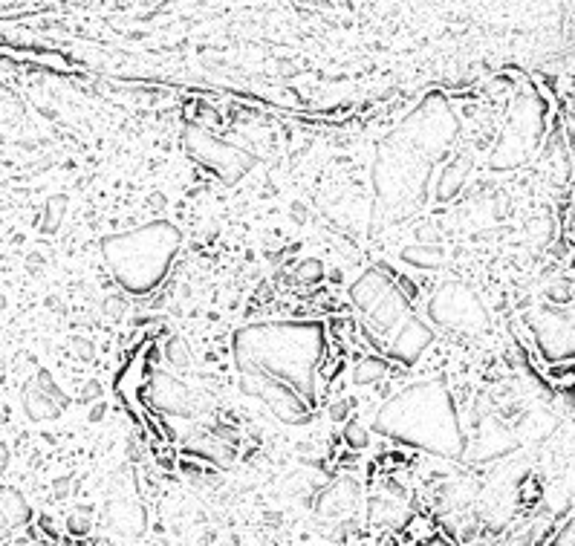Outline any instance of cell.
Returning a JSON list of instances; mask_svg holds the SVG:
<instances>
[{"label":"cell","instance_id":"cell-1","mask_svg":"<svg viewBox=\"0 0 575 546\" xmlns=\"http://www.w3.org/2000/svg\"><path fill=\"white\" fill-rule=\"evenodd\" d=\"M324 347V327L315 321L252 324L237 330L232 341L237 373L278 379L298 390L310 405H315V376Z\"/></svg>","mask_w":575,"mask_h":546},{"label":"cell","instance_id":"cell-2","mask_svg":"<svg viewBox=\"0 0 575 546\" xmlns=\"http://www.w3.org/2000/svg\"><path fill=\"white\" fill-rule=\"evenodd\" d=\"M373 428L388 440L428 451L434 457L457 460L466 454V434L445 379L417 382L399 390L376 414Z\"/></svg>","mask_w":575,"mask_h":546},{"label":"cell","instance_id":"cell-3","mask_svg":"<svg viewBox=\"0 0 575 546\" xmlns=\"http://www.w3.org/2000/svg\"><path fill=\"white\" fill-rule=\"evenodd\" d=\"M180 229L168 220H154L131 232L110 234L102 240V258L113 281L131 295H145L157 289L180 249Z\"/></svg>","mask_w":575,"mask_h":546},{"label":"cell","instance_id":"cell-4","mask_svg":"<svg viewBox=\"0 0 575 546\" xmlns=\"http://www.w3.org/2000/svg\"><path fill=\"white\" fill-rule=\"evenodd\" d=\"M183 145L194 162H200L206 171H211L226 185H235L258 165V156L237 148V145H229V142H220L214 133L194 125V122H188L183 128Z\"/></svg>","mask_w":575,"mask_h":546},{"label":"cell","instance_id":"cell-5","mask_svg":"<svg viewBox=\"0 0 575 546\" xmlns=\"http://www.w3.org/2000/svg\"><path fill=\"white\" fill-rule=\"evenodd\" d=\"M428 318L434 327L451 330V333H466V336H480L489 330V312L480 304L477 292L466 284H443L431 298H428Z\"/></svg>","mask_w":575,"mask_h":546},{"label":"cell","instance_id":"cell-6","mask_svg":"<svg viewBox=\"0 0 575 546\" xmlns=\"http://www.w3.org/2000/svg\"><path fill=\"white\" fill-rule=\"evenodd\" d=\"M237 385H240V393L263 402L269 408V414L284 425H307L313 419V405L298 390L278 382V379L237 373Z\"/></svg>","mask_w":575,"mask_h":546},{"label":"cell","instance_id":"cell-7","mask_svg":"<svg viewBox=\"0 0 575 546\" xmlns=\"http://www.w3.org/2000/svg\"><path fill=\"white\" fill-rule=\"evenodd\" d=\"M142 399L159 414L183 416V419H194V416L206 414L211 408V399L206 393L188 388L185 382H180L177 376H171L165 370H157V373L148 376Z\"/></svg>","mask_w":575,"mask_h":546},{"label":"cell","instance_id":"cell-8","mask_svg":"<svg viewBox=\"0 0 575 546\" xmlns=\"http://www.w3.org/2000/svg\"><path fill=\"white\" fill-rule=\"evenodd\" d=\"M532 336L549 362H567L575 356V315L564 310H538L532 315Z\"/></svg>","mask_w":575,"mask_h":546},{"label":"cell","instance_id":"cell-9","mask_svg":"<svg viewBox=\"0 0 575 546\" xmlns=\"http://www.w3.org/2000/svg\"><path fill=\"white\" fill-rule=\"evenodd\" d=\"M107 535L119 538V541H139L148 532V515L145 506L139 503V497L128 489H116L107 497L105 518H102Z\"/></svg>","mask_w":575,"mask_h":546},{"label":"cell","instance_id":"cell-10","mask_svg":"<svg viewBox=\"0 0 575 546\" xmlns=\"http://www.w3.org/2000/svg\"><path fill=\"white\" fill-rule=\"evenodd\" d=\"M70 399L58 388L50 370H38L24 388V411L32 422H53L67 411Z\"/></svg>","mask_w":575,"mask_h":546},{"label":"cell","instance_id":"cell-11","mask_svg":"<svg viewBox=\"0 0 575 546\" xmlns=\"http://www.w3.org/2000/svg\"><path fill=\"white\" fill-rule=\"evenodd\" d=\"M431 341H434V330H431V324H425V321L417 318V315H408V318H402V324H399L396 336L388 341L385 356H388L391 362L405 364V367H414V364L422 359V353L431 347Z\"/></svg>","mask_w":575,"mask_h":546},{"label":"cell","instance_id":"cell-12","mask_svg":"<svg viewBox=\"0 0 575 546\" xmlns=\"http://www.w3.org/2000/svg\"><path fill=\"white\" fill-rule=\"evenodd\" d=\"M396 281V272L391 266H370L365 269L353 284H350V304L356 307L359 312H367Z\"/></svg>","mask_w":575,"mask_h":546},{"label":"cell","instance_id":"cell-13","mask_svg":"<svg viewBox=\"0 0 575 546\" xmlns=\"http://www.w3.org/2000/svg\"><path fill=\"white\" fill-rule=\"evenodd\" d=\"M356 500H359V483L356 480H333V483H327L318 497L313 500L315 506V515H321V518H339L344 512H350L353 506H356Z\"/></svg>","mask_w":575,"mask_h":546},{"label":"cell","instance_id":"cell-14","mask_svg":"<svg viewBox=\"0 0 575 546\" xmlns=\"http://www.w3.org/2000/svg\"><path fill=\"white\" fill-rule=\"evenodd\" d=\"M367 518L388 529H405L411 523L408 497L396 492H379L367 500Z\"/></svg>","mask_w":575,"mask_h":546},{"label":"cell","instance_id":"cell-15","mask_svg":"<svg viewBox=\"0 0 575 546\" xmlns=\"http://www.w3.org/2000/svg\"><path fill=\"white\" fill-rule=\"evenodd\" d=\"M185 457H194L200 463H209V466H229L235 460V445L223 442L217 434L209 431H197L191 434L183 445Z\"/></svg>","mask_w":575,"mask_h":546},{"label":"cell","instance_id":"cell-16","mask_svg":"<svg viewBox=\"0 0 575 546\" xmlns=\"http://www.w3.org/2000/svg\"><path fill=\"white\" fill-rule=\"evenodd\" d=\"M469 174H471L469 156H457L454 162H448L443 168V174H440V182H437V200H440V203L451 200V197L463 188V182L469 180Z\"/></svg>","mask_w":575,"mask_h":546},{"label":"cell","instance_id":"cell-17","mask_svg":"<svg viewBox=\"0 0 575 546\" xmlns=\"http://www.w3.org/2000/svg\"><path fill=\"white\" fill-rule=\"evenodd\" d=\"M399 258L405 260L408 266H417V269H440L445 260V252L440 243H414V246H405Z\"/></svg>","mask_w":575,"mask_h":546},{"label":"cell","instance_id":"cell-18","mask_svg":"<svg viewBox=\"0 0 575 546\" xmlns=\"http://www.w3.org/2000/svg\"><path fill=\"white\" fill-rule=\"evenodd\" d=\"M0 512H3V518L9 523V529H12V526H27L29 520H32L29 500L18 492V489L0 492Z\"/></svg>","mask_w":575,"mask_h":546},{"label":"cell","instance_id":"cell-19","mask_svg":"<svg viewBox=\"0 0 575 546\" xmlns=\"http://www.w3.org/2000/svg\"><path fill=\"white\" fill-rule=\"evenodd\" d=\"M391 373V359L388 356H365L362 362H356L353 367V385H376L382 379H388Z\"/></svg>","mask_w":575,"mask_h":546},{"label":"cell","instance_id":"cell-20","mask_svg":"<svg viewBox=\"0 0 575 546\" xmlns=\"http://www.w3.org/2000/svg\"><path fill=\"white\" fill-rule=\"evenodd\" d=\"M67 206H70L67 194H53V197L44 203V211H41V217H38V232L41 234L58 232V229H61V223H64Z\"/></svg>","mask_w":575,"mask_h":546},{"label":"cell","instance_id":"cell-21","mask_svg":"<svg viewBox=\"0 0 575 546\" xmlns=\"http://www.w3.org/2000/svg\"><path fill=\"white\" fill-rule=\"evenodd\" d=\"M159 353H162V359L171 364L174 370H188L191 362H194V356H191V347H188V341L180 336H171L162 347H159Z\"/></svg>","mask_w":575,"mask_h":546},{"label":"cell","instance_id":"cell-22","mask_svg":"<svg viewBox=\"0 0 575 546\" xmlns=\"http://www.w3.org/2000/svg\"><path fill=\"white\" fill-rule=\"evenodd\" d=\"M341 440L347 448H353V451H365L367 445H370V434H367V428L359 422V419H344V428H341Z\"/></svg>","mask_w":575,"mask_h":546},{"label":"cell","instance_id":"cell-23","mask_svg":"<svg viewBox=\"0 0 575 546\" xmlns=\"http://www.w3.org/2000/svg\"><path fill=\"white\" fill-rule=\"evenodd\" d=\"M324 263L318 258H304L295 269H292V278L298 281V284H321L324 281Z\"/></svg>","mask_w":575,"mask_h":546},{"label":"cell","instance_id":"cell-24","mask_svg":"<svg viewBox=\"0 0 575 546\" xmlns=\"http://www.w3.org/2000/svg\"><path fill=\"white\" fill-rule=\"evenodd\" d=\"M90 526H93V520H90L87 509H76V512L67 515V532L76 535V538H84V535L90 532Z\"/></svg>","mask_w":575,"mask_h":546},{"label":"cell","instance_id":"cell-25","mask_svg":"<svg viewBox=\"0 0 575 546\" xmlns=\"http://www.w3.org/2000/svg\"><path fill=\"white\" fill-rule=\"evenodd\" d=\"M547 298L555 304H570L575 298V284L573 281H552L547 286Z\"/></svg>","mask_w":575,"mask_h":546},{"label":"cell","instance_id":"cell-26","mask_svg":"<svg viewBox=\"0 0 575 546\" xmlns=\"http://www.w3.org/2000/svg\"><path fill=\"white\" fill-rule=\"evenodd\" d=\"M211 434H217L223 442H229V445H235L240 442V431H237L235 425H229V422H214L211 425Z\"/></svg>","mask_w":575,"mask_h":546},{"label":"cell","instance_id":"cell-27","mask_svg":"<svg viewBox=\"0 0 575 546\" xmlns=\"http://www.w3.org/2000/svg\"><path fill=\"white\" fill-rule=\"evenodd\" d=\"M125 312H128V304H125V298H122V295H107L105 315H110V318H122Z\"/></svg>","mask_w":575,"mask_h":546},{"label":"cell","instance_id":"cell-28","mask_svg":"<svg viewBox=\"0 0 575 546\" xmlns=\"http://www.w3.org/2000/svg\"><path fill=\"white\" fill-rule=\"evenodd\" d=\"M350 408H353V399H350V396L336 399V402L330 405V419H333V422H344V419L350 416Z\"/></svg>","mask_w":575,"mask_h":546},{"label":"cell","instance_id":"cell-29","mask_svg":"<svg viewBox=\"0 0 575 546\" xmlns=\"http://www.w3.org/2000/svg\"><path fill=\"white\" fill-rule=\"evenodd\" d=\"M102 393H105V388H102V382L99 379H90L84 388H81V402L84 405H90V402H96V399H102Z\"/></svg>","mask_w":575,"mask_h":546},{"label":"cell","instance_id":"cell-30","mask_svg":"<svg viewBox=\"0 0 575 546\" xmlns=\"http://www.w3.org/2000/svg\"><path fill=\"white\" fill-rule=\"evenodd\" d=\"M73 347H76V356H79V359L93 362V353H96L93 341H87V338H73Z\"/></svg>","mask_w":575,"mask_h":546},{"label":"cell","instance_id":"cell-31","mask_svg":"<svg viewBox=\"0 0 575 546\" xmlns=\"http://www.w3.org/2000/svg\"><path fill=\"white\" fill-rule=\"evenodd\" d=\"M107 416V402L105 399H96V402H90V411H87V422H102Z\"/></svg>","mask_w":575,"mask_h":546},{"label":"cell","instance_id":"cell-32","mask_svg":"<svg viewBox=\"0 0 575 546\" xmlns=\"http://www.w3.org/2000/svg\"><path fill=\"white\" fill-rule=\"evenodd\" d=\"M289 214H292V220H295V223H307V220H310V208L304 206V203H298V200L289 206Z\"/></svg>","mask_w":575,"mask_h":546},{"label":"cell","instance_id":"cell-33","mask_svg":"<svg viewBox=\"0 0 575 546\" xmlns=\"http://www.w3.org/2000/svg\"><path fill=\"white\" fill-rule=\"evenodd\" d=\"M555 544H575V518L555 535Z\"/></svg>","mask_w":575,"mask_h":546},{"label":"cell","instance_id":"cell-34","mask_svg":"<svg viewBox=\"0 0 575 546\" xmlns=\"http://www.w3.org/2000/svg\"><path fill=\"white\" fill-rule=\"evenodd\" d=\"M396 286H399V289H402V292H405V295H408L411 301H414V298L419 295V286L414 284L411 278H396Z\"/></svg>","mask_w":575,"mask_h":546},{"label":"cell","instance_id":"cell-35","mask_svg":"<svg viewBox=\"0 0 575 546\" xmlns=\"http://www.w3.org/2000/svg\"><path fill=\"white\" fill-rule=\"evenodd\" d=\"M70 480H73V477H61V480H55V497H67V494H70Z\"/></svg>","mask_w":575,"mask_h":546},{"label":"cell","instance_id":"cell-36","mask_svg":"<svg viewBox=\"0 0 575 546\" xmlns=\"http://www.w3.org/2000/svg\"><path fill=\"white\" fill-rule=\"evenodd\" d=\"M165 203H168V200H165V194H151V200H148V206L154 208V211H159V208H165Z\"/></svg>","mask_w":575,"mask_h":546},{"label":"cell","instance_id":"cell-37","mask_svg":"<svg viewBox=\"0 0 575 546\" xmlns=\"http://www.w3.org/2000/svg\"><path fill=\"white\" fill-rule=\"evenodd\" d=\"M125 454L131 457L133 463H139V460H142V451H139V445H136V442H128V448H125Z\"/></svg>","mask_w":575,"mask_h":546},{"label":"cell","instance_id":"cell-38","mask_svg":"<svg viewBox=\"0 0 575 546\" xmlns=\"http://www.w3.org/2000/svg\"><path fill=\"white\" fill-rule=\"evenodd\" d=\"M27 266L32 269V272H35V269H41V266H44V258H41L38 252H32V255H29V260H27Z\"/></svg>","mask_w":575,"mask_h":546},{"label":"cell","instance_id":"cell-39","mask_svg":"<svg viewBox=\"0 0 575 546\" xmlns=\"http://www.w3.org/2000/svg\"><path fill=\"white\" fill-rule=\"evenodd\" d=\"M47 307H50V310H58V298H55V295L47 298Z\"/></svg>","mask_w":575,"mask_h":546},{"label":"cell","instance_id":"cell-40","mask_svg":"<svg viewBox=\"0 0 575 546\" xmlns=\"http://www.w3.org/2000/svg\"><path fill=\"white\" fill-rule=\"evenodd\" d=\"M6 529H9V523H6V518H3V512H0V535H3Z\"/></svg>","mask_w":575,"mask_h":546},{"label":"cell","instance_id":"cell-41","mask_svg":"<svg viewBox=\"0 0 575 546\" xmlns=\"http://www.w3.org/2000/svg\"><path fill=\"white\" fill-rule=\"evenodd\" d=\"M6 307V295H0V310Z\"/></svg>","mask_w":575,"mask_h":546}]
</instances>
